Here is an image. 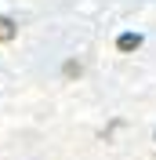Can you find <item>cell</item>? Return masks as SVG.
I'll return each instance as SVG.
<instances>
[{
    "label": "cell",
    "mask_w": 156,
    "mask_h": 160,
    "mask_svg": "<svg viewBox=\"0 0 156 160\" xmlns=\"http://www.w3.org/2000/svg\"><path fill=\"white\" fill-rule=\"evenodd\" d=\"M142 40H145L142 33H120V37H116V51H120V55H131V51L142 48Z\"/></svg>",
    "instance_id": "6da1fadb"
},
{
    "label": "cell",
    "mask_w": 156,
    "mask_h": 160,
    "mask_svg": "<svg viewBox=\"0 0 156 160\" xmlns=\"http://www.w3.org/2000/svg\"><path fill=\"white\" fill-rule=\"evenodd\" d=\"M62 77H69V80H73V77H80V62H76V58H69L66 66H62Z\"/></svg>",
    "instance_id": "3957f363"
},
{
    "label": "cell",
    "mask_w": 156,
    "mask_h": 160,
    "mask_svg": "<svg viewBox=\"0 0 156 160\" xmlns=\"http://www.w3.org/2000/svg\"><path fill=\"white\" fill-rule=\"evenodd\" d=\"M15 37H18V22L11 15H0V44H11Z\"/></svg>",
    "instance_id": "7a4b0ae2"
}]
</instances>
